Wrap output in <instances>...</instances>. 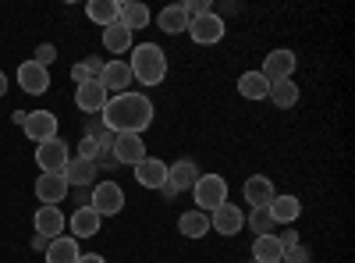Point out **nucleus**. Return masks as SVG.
Masks as SVG:
<instances>
[{"mask_svg":"<svg viewBox=\"0 0 355 263\" xmlns=\"http://www.w3.org/2000/svg\"><path fill=\"white\" fill-rule=\"evenodd\" d=\"M192 196H196V207L202 214H214L220 203H227V182L220 174H199L192 185Z\"/></svg>","mask_w":355,"mask_h":263,"instance_id":"nucleus-3","label":"nucleus"},{"mask_svg":"<svg viewBox=\"0 0 355 263\" xmlns=\"http://www.w3.org/2000/svg\"><path fill=\"white\" fill-rule=\"evenodd\" d=\"M266 100H270L274 107H281V110H288V107L299 103V85H295V78L274 82V85H270V93H266Z\"/></svg>","mask_w":355,"mask_h":263,"instance_id":"nucleus-28","label":"nucleus"},{"mask_svg":"<svg viewBox=\"0 0 355 263\" xmlns=\"http://www.w3.org/2000/svg\"><path fill=\"white\" fill-rule=\"evenodd\" d=\"M21 132L33 139L36 146L46 142V139H57V114H50V110H28L25 121H21Z\"/></svg>","mask_w":355,"mask_h":263,"instance_id":"nucleus-10","label":"nucleus"},{"mask_svg":"<svg viewBox=\"0 0 355 263\" xmlns=\"http://www.w3.org/2000/svg\"><path fill=\"white\" fill-rule=\"evenodd\" d=\"M18 85L28 96H43L50 90V68H43L36 61H21L18 65Z\"/></svg>","mask_w":355,"mask_h":263,"instance_id":"nucleus-11","label":"nucleus"},{"mask_svg":"<svg viewBox=\"0 0 355 263\" xmlns=\"http://www.w3.org/2000/svg\"><path fill=\"white\" fill-rule=\"evenodd\" d=\"M277 242H281L284 249H291V246H299V231H295V228H284V235H277Z\"/></svg>","mask_w":355,"mask_h":263,"instance_id":"nucleus-37","label":"nucleus"},{"mask_svg":"<svg viewBox=\"0 0 355 263\" xmlns=\"http://www.w3.org/2000/svg\"><path fill=\"white\" fill-rule=\"evenodd\" d=\"M284 256V246L277 242V235H259L252 242V260L256 263H281Z\"/></svg>","mask_w":355,"mask_h":263,"instance_id":"nucleus-26","label":"nucleus"},{"mask_svg":"<svg viewBox=\"0 0 355 263\" xmlns=\"http://www.w3.org/2000/svg\"><path fill=\"white\" fill-rule=\"evenodd\" d=\"M239 93L245 100H266V93H270V82H266L259 71H242L239 75Z\"/></svg>","mask_w":355,"mask_h":263,"instance_id":"nucleus-27","label":"nucleus"},{"mask_svg":"<svg viewBox=\"0 0 355 263\" xmlns=\"http://www.w3.org/2000/svg\"><path fill=\"white\" fill-rule=\"evenodd\" d=\"M242 228H245V210L234 207V203H220V207L210 214V231H217V235H224V239L239 235Z\"/></svg>","mask_w":355,"mask_h":263,"instance_id":"nucleus-9","label":"nucleus"},{"mask_svg":"<svg viewBox=\"0 0 355 263\" xmlns=\"http://www.w3.org/2000/svg\"><path fill=\"white\" fill-rule=\"evenodd\" d=\"M33 224H36V235L57 239V235H61V231L68 228V217L61 214V207H40L36 217H33Z\"/></svg>","mask_w":355,"mask_h":263,"instance_id":"nucleus-16","label":"nucleus"},{"mask_svg":"<svg viewBox=\"0 0 355 263\" xmlns=\"http://www.w3.org/2000/svg\"><path fill=\"white\" fill-rule=\"evenodd\" d=\"M249 228L256 231V239L259 235H277V224H274L270 210H249Z\"/></svg>","mask_w":355,"mask_h":263,"instance_id":"nucleus-31","label":"nucleus"},{"mask_svg":"<svg viewBox=\"0 0 355 263\" xmlns=\"http://www.w3.org/2000/svg\"><path fill=\"white\" fill-rule=\"evenodd\" d=\"M281 263H309V249H306L302 242H299V246H291V249H284Z\"/></svg>","mask_w":355,"mask_h":263,"instance_id":"nucleus-35","label":"nucleus"},{"mask_svg":"<svg viewBox=\"0 0 355 263\" xmlns=\"http://www.w3.org/2000/svg\"><path fill=\"white\" fill-rule=\"evenodd\" d=\"M100 85L107 93H128V85H132V68L128 61H107L103 65V75H100Z\"/></svg>","mask_w":355,"mask_h":263,"instance_id":"nucleus-13","label":"nucleus"},{"mask_svg":"<svg viewBox=\"0 0 355 263\" xmlns=\"http://www.w3.org/2000/svg\"><path fill=\"white\" fill-rule=\"evenodd\" d=\"M107 90L93 78V82H82V85H75V103H78V110H85V114H100L103 107H107Z\"/></svg>","mask_w":355,"mask_h":263,"instance_id":"nucleus-12","label":"nucleus"},{"mask_svg":"<svg viewBox=\"0 0 355 263\" xmlns=\"http://www.w3.org/2000/svg\"><path fill=\"white\" fill-rule=\"evenodd\" d=\"M242 192H245V199H249L252 210H266V207H270V199L277 196V192H274V182L266 178V174H252V178L242 185Z\"/></svg>","mask_w":355,"mask_h":263,"instance_id":"nucleus-14","label":"nucleus"},{"mask_svg":"<svg viewBox=\"0 0 355 263\" xmlns=\"http://www.w3.org/2000/svg\"><path fill=\"white\" fill-rule=\"evenodd\" d=\"M64 174V182H68V189L75 185V189H85V185H96V178H100V171H96V164L93 160H82V157H71L68 160V167L61 171Z\"/></svg>","mask_w":355,"mask_h":263,"instance_id":"nucleus-15","label":"nucleus"},{"mask_svg":"<svg viewBox=\"0 0 355 263\" xmlns=\"http://www.w3.org/2000/svg\"><path fill=\"white\" fill-rule=\"evenodd\" d=\"M266 210H270L274 224H295V221L302 217V199L291 196V192H284V196H274Z\"/></svg>","mask_w":355,"mask_h":263,"instance_id":"nucleus-19","label":"nucleus"},{"mask_svg":"<svg viewBox=\"0 0 355 263\" xmlns=\"http://www.w3.org/2000/svg\"><path fill=\"white\" fill-rule=\"evenodd\" d=\"M117 15H121V0H89L85 4V18L93 25H100V28L114 25Z\"/></svg>","mask_w":355,"mask_h":263,"instance_id":"nucleus-22","label":"nucleus"},{"mask_svg":"<svg viewBox=\"0 0 355 263\" xmlns=\"http://www.w3.org/2000/svg\"><path fill=\"white\" fill-rule=\"evenodd\" d=\"M78 263H107V260H103L100 253H82V256H78Z\"/></svg>","mask_w":355,"mask_h":263,"instance_id":"nucleus-38","label":"nucleus"},{"mask_svg":"<svg viewBox=\"0 0 355 263\" xmlns=\"http://www.w3.org/2000/svg\"><path fill=\"white\" fill-rule=\"evenodd\" d=\"M85 207L96 210L100 217L121 214V210H125V189L117 185V182H96L93 192H89V203H85Z\"/></svg>","mask_w":355,"mask_h":263,"instance_id":"nucleus-4","label":"nucleus"},{"mask_svg":"<svg viewBox=\"0 0 355 263\" xmlns=\"http://www.w3.org/2000/svg\"><path fill=\"white\" fill-rule=\"evenodd\" d=\"M103 65H107L103 57H85V61H82L85 75H89V78H96V82H100V75H103Z\"/></svg>","mask_w":355,"mask_h":263,"instance_id":"nucleus-36","label":"nucleus"},{"mask_svg":"<svg viewBox=\"0 0 355 263\" xmlns=\"http://www.w3.org/2000/svg\"><path fill=\"white\" fill-rule=\"evenodd\" d=\"M135 182L142 189H164L167 185V164L157 157H146L142 164H135Z\"/></svg>","mask_w":355,"mask_h":263,"instance_id":"nucleus-18","label":"nucleus"},{"mask_svg":"<svg viewBox=\"0 0 355 263\" xmlns=\"http://www.w3.org/2000/svg\"><path fill=\"white\" fill-rule=\"evenodd\" d=\"M110 157H114L117 164H128V167H135V164H142V160L150 157V153H146V142H142V135L121 132V135H114Z\"/></svg>","mask_w":355,"mask_h":263,"instance_id":"nucleus-8","label":"nucleus"},{"mask_svg":"<svg viewBox=\"0 0 355 263\" xmlns=\"http://www.w3.org/2000/svg\"><path fill=\"white\" fill-rule=\"evenodd\" d=\"M28 61H36V65H43V68H46V65H53V61H57V46H53V43H40V46H36V53L28 57Z\"/></svg>","mask_w":355,"mask_h":263,"instance_id":"nucleus-34","label":"nucleus"},{"mask_svg":"<svg viewBox=\"0 0 355 263\" xmlns=\"http://www.w3.org/2000/svg\"><path fill=\"white\" fill-rule=\"evenodd\" d=\"M64 196H68L64 174H40L36 178V199H43V207H57Z\"/></svg>","mask_w":355,"mask_h":263,"instance_id":"nucleus-17","label":"nucleus"},{"mask_svg":"<svg viewBox=\"0 0 355 263\" xmlns=\"http://www.w3.org/2000/svg\"><path fill=\"white\" fill-rule=\"evenodd\" d=\"M178 231H182L185 239H202L206 231H210V214H202V210H189L178 217Z\"/></svg>","mask_w":355,"mask_h":263,"instance_id":"nucleus-25","label":"nucleus"},{"mask_svg":"<svg viewBox=\"0 0 355 263\" xmlns=\"http://www.w3.org/2000/svg\"><path fill=\"white\" fill-rule=\"evenodd\" d=\"M78 239H71V235H57V239H50V246H46V253H43V260L46 263H78Z\"/></svg>","mask_w":355,"mask_h":263,"instance_id":"nucleus-21","label":"nucleus"},{"mask_svg":"<svg viewBox=\"0 0 355 263\" xmlns=\"http://www.w3.org/2000/svg\"><path fill=\"white\" fill-rule=\"evenodd\" d=\"M4 93H8V75L0 71V96H4Z\"/></svg>","mask_w":355,"mask_h":263,"instance_id":"nucleus-40","label":"nucleus"},{"mask_svg":"<svg viewBox=\"0 0 355 263\" xmlns=\"http://www.w3.org/2000/svg\"><path fill=\"white\" fill-rule=\"evenodd\" d=\"M100 121L107 132L121 135V132H132V135H142L146 128L153 125V100L142 96V93H117L107 100V107L100 110Z\"/></svg>","mask_w":355,"mask_h":263,"instance_id":"nucleus-1","label":"nucleus"},{"mask_svg":"<svg viewBox=\"0 0 355 263\" xmlns=\"http://www.w3.org/2000/svg\"><path fill=\"white\" fill-rule=\"evenodd\" d=\"M68 160H71V153H68V142L61 135L36 146V164H40L43 174H61L68 167Z\"/></svg>","mask_w":355,"mask_h":263,"instance_id":"nucleus-5","label":"nucleus"},{"mask_svg":"<svg viewBox=\"0 0 355 263\" xmlns=\"http://www.w3.org/2000/svg\"><path fill=\"white\" fill-rule=\"evenodd\" d=\"M295 65H299V57H295L291 50H270V53L263 57V68H259V75L274 85V82L291 78V75H295Z\"/></svg>","mask_w":355,"mask_h":263,"instance_id":"nucleus-7","label":"nucleus"},{"mask_svg":"<svg viewBox=\"0 0 355 263\" xmlns=\"http://www.w3.org/2000/svg\"><path fill=\"white\" fill-rule=\"evenodd\" d=\"M182 11L189 15V22H192V18H202V15H210V11H214V0H185Z\"/></svg>","mask_w":355,"mask_h":263,"instance_id":"nucleus-33","label":"nucleus"},{"mask_svg":"<svg viewBox=\"0 0 355 263\" xmlns=\"http://www.w3.org/2000/svg\"><path fill=\"white\" fill-rule=\"evenodd\" d=\"M46 246H50V239H43V235H33V249H36V253H46Z\"/></svg>","mask_w":355,"mask_h":263,"instance_id":"nucleus-39","label":"nucleus"},{"mask_svg":"<svg viewBox=\"0 0 355 263\" xmlns=\"http://www.w3.org/2000/svg\"><path fill=\"white\" fill-rule=\"evenodd\" d=\"M185 33H189V36H192V43H199V46H214V43H220V40H224L227 28H224V18L210 11V15H202V18H192Z\"/></svg>","mask_w":355,"mask_h":263,"instance_id":"nucleus-6","label":"nucleus"},{"mask_svg":"<svg viewBox=\"0 0 355 263\" xmlns=\"http://www.w3.org/2000/svg\"><path fill=\"white\" fill-rule=\"evenodd\" d=\"M128 68H132V82H139V85H160L167 78V53L157 43H139L132 50Z\"/></svg>","mask_w":355,"mask_h":263,"instance_id":"nucleus-2","label":"nucleus"},{"mask_svg":"<svg viewBox=\"0 0 355 263\" xmlns=\"http://www.w3.org/2000/svg\"><path fill=\"white\" fill-rule=\"evenodd\" d=\"M157 22H160L164 33H171V36H178V33H185V28H189V15L182 11V4H171V8H164V11L157 15Z\"/></svg>","mask_w":355,"mask_h":263,"instance_id":"nucleus-30","label":"nucleus"},{"mask_svg":"<svg viewBox=\"0 0 355 263\" xmlns=\"http://www.w3.org/2000/svg\"><path fill=\"white\" fill-rule=\"evenodd\" d=\"M150 8L146 4H121V15H117V22H121L128 33H139V28H146L150 25Z\"/></svg>","mask_w":355,"mask_h":263,"instance_id":"nucleus-29","label":"nucleus"},{"mask_svg":"<svg viewBox=\"0 0 355 263\" xmlns=\"http://www.w3.org/2000/svg\"><path fill=\"white\" fill-rule=\"evenodd\" d=\"M196 178H199V167H196L192 160L167 164V185H171L174 192H185V189H192V185H196Z\"/></svg>","mask_w":355,"mask_h":263,"instance_id":"nucleus-23","label":"nucleus"},{"mask_svg":"<svg viewBox=\"0 0 355 263\" xmlns=\"http://www.w3.org/2000/svg\"><path fill=\"white\" fill-rule=\"evenodd\" d=\"M100 214L96 210H89V207H78L71 217H68V231H71V239H93L96 231H100Z\"/></svg>","mask_w":355,"mask_h":263,"instance_id":"nucleus-20","label":"nucleus"},{"mask_svg":"<svg viewBox=\"0 0 355 263\" xmlns=\"http://www.w3.org/2000/svg\"><path fill=\"white\" fill-rule=\"evenodd\" d=\"M132 40H135V33H128L121 22H114V25L103 28V46H107L110 53H128V50H132Z\"/></svg>","mask_w":355,"mask_h":263,"instance_id":"nucleus-24","label":"nucleus"},{"mask_svg":"<svg viewBox=\"0 0 355 263\" xmlns=\"http://www.w3.org/2000/svg\"><path fill=\"white\" fill-rule=\"evenodd\" d=\"M78 157L96 164V157H100V142H96V135H89V132H85V135L78 139Z\"/></svg>","mask_w":355,"mask_h":263,"instance_id":"nucleus-32","label":"nucleus"}]
</instances>
